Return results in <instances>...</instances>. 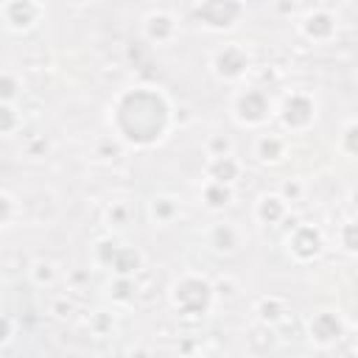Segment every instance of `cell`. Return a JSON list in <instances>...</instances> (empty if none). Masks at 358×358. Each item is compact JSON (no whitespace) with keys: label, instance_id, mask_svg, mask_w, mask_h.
<instances>
[{"label":"cell","instance_id":"obj_1","mask_svg":"<svg viewBox=\"0 0 358 358\" xmlns=\"http://www.w3.org/2000/svg\"><path fill=\"white\" fill-rule=\"evenodd\" d=\"M39 17V6L34 3H6L3 6V20L11 28H28L31 22H36Z\"/></svg>","mask_w":358,"mask_h":358}]
</instances>
